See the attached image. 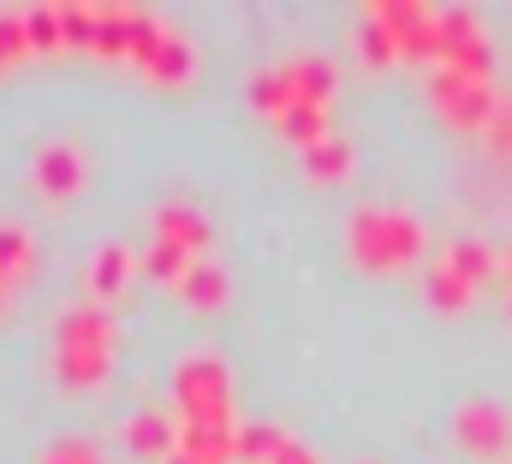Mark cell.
I'll return each mask as SVG.
<instances>
[{"label":"cell","instance_id":"1","mask_svg":"<svg viewBox=\"0 0 512 464\" xmlns=\"http://www.w3.org/2000/svg\"><path fill=\"white\" fill-rule=\"evenodd\" d=\"M358 250H364L370 262H405V256L417 250V227L399 221V215H364V221H358Z\"/></svg>","mask_w":512,"mask_h":464},{"label":"cell","instance_id":"2","mask_svg":"<svg viewBox=\"0 0 512 464\" xmlns=\"http://www.w3.org/2000/svg\"><path fill=\"white\" fill-rule=\"evenodd\" d=\"M36 179H42V191H48V197H72V191H78V179H84V161H78V149H72V143H54V149H42V167H36Z\"/></svg>","mask_w":512,"mask_h":464},{"label":"cell","instance_id":"3","mask_svg":"<svg viewBox=\"0 0 512 464\" xmlns=\"http://www.w3.org/2000/svg\"><path fill=\"white\" fill-rule=\"evenodd\" d=\"M459 429H465L471 447H501V441H507V417L489 411V405H471V411L459 417Z\"/></svg>","mask_w":512,"mask_h":464},{"label":"cell","instance_id":"4","mask_svg":"<svg viewBox=\"0 0 512 464\" xmlns=\"http://www.w3.org/2000/svg\"><path fill=\"white\" fill-rule=\"evenodd\" d=\"M155 227H161V244H173V250H203V221L191 209H167Z\"/></svg>","mask_w":512,"mask_h":464},{"label":"cell","instance_id":"5","mask_svg":"<svg viewBox=\"0 0 512 464\" xmlns=\"http://www.w3.org/2000/svg\"><path fill=\"white\" fill-rule=\"evenodd\" d=\"M24 268H30V238L18 227H0V286H18Z\"/></svg>","mask_w":512,"mask_h":464},{"label":"cell","instance_id":"6","mask_svg":"<svg viewBox=\"0 0 512 464\" xmlns=\"http://www.w3.org/2000/svg\"><path fill=\"white\" fill-rule=\"evenodd\" d=\"M126 274H131L126 250H120V244H108V250L96 256V274H90V286H96V292L108 298V292H120V286H126Z\"/></svg>","mask_w":512,"mask_h":464},{"label":"cell","instance_id":"7","mask_svg":"<svg viewBox=\"0 0 512 464\" xmlns=\"http://www.w3.org/2000/svg\"><path fill=\"white\" fill-rule=\"evenodd\" d=\"M179 286H185V298H191V304H221V274H215V268H203V262H197V268H185V280H179Z\"/></svg>","mask_w":512,"mask_h":464},{"label":"cell","instance_id":"8","mask_svg":"<svg viewBox=\"0 0 512 464\" xmlns=\"http://www.w3.org/2000/svg\"><path fill=\"white\" fill-rule=\"evenodd\" d=\"M131 447L161 453V447H167V423H161V417H137V423H131Z\"/></svg>","mask_w":512,"mask_h":464},{"label":"cell","instance_id":"9","mask_svg":"<svg viewBox=\"0 0 512 464\" xmlns=\"http://www.w3.org/2000/svg\"><path fill=\"white\" fill-rule=\"evenodd\" d=\"M340 161H346L340 143H316V149H310V167H316V173H340Z\"/></svg>","mask_w":512,"mask_h":464},{"label":"cell","instance_id":"10","mask_svg":"<svg viewBox=\"0 0 512 464\" xmlns=\"http://www.w3.org/2000/svg\"><path fill=\"white\" fill-rule=\"evenodd\" d=\"M0 298H6V286H0Z\"/></svg>","mask_w":512,"mask_h":464}]
</instances>
